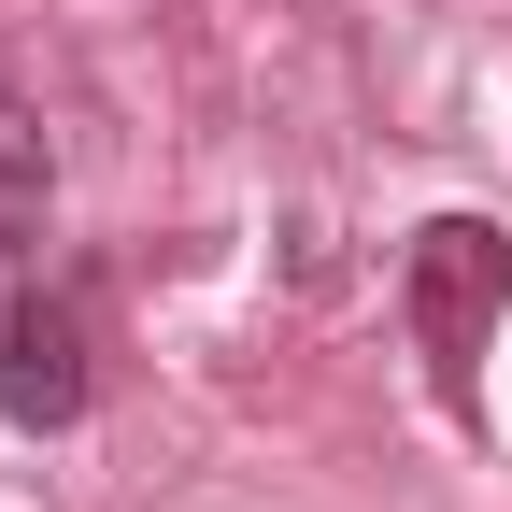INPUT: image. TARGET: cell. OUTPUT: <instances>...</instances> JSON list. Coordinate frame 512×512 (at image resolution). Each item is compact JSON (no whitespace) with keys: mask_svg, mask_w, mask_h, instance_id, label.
Listing matches in <instances>:
<instances>
[{"mask_svg":"<svg viewBox=\"0 0 512 512\" xmlns=\"http://www.w3.org/2000/svg\"><path fill=\"white\" fill-rule=\"evenodd\" d=\"M0 413L15 427H72L86 413V328L57 299H0Z\"/></svg>","mask_w":512,"mask_h":512,"instance_id":"obj_2","label":"cell"},{"mask_svg":"<svg viewBox=\"0 0 512 512\" xmlns=\"http://www.w3.org/2000/svg\"><path fill=\"white\" fill-rule=\"evenodd\" d=\"M0 299H15V285H0Z\"/></svg>","mask_w":512,"mask_h":512,"instance_id":"obj_4","label":"cell"},{"mask_svg":"<svg viewBox=\"0 0 512 512\" xmlns=\"http://www.w3.org/2000/svg\"><path fill=\"white\" fill-rule=\"evenodd\" d=\"M498 299H512V242H498L484 214H427L413 256H399V313H413V342H427L441 384H470V356H484V328H498Z\"/></svg>","mask_w":512,"mask_h":512,"instance_id":"obj_1","label":"cell"},{"mask_svg":"<svg viewBox=\"0 0 512 512\" xmlns=\"http://www.w3.org/2000/svg\"><path fill=\"white\" fill-rule=\"evenodd\" d=\"M43 200H57V171H43V114L0 86V256L43 242Z\"/></svg>","mask_w":512,"mask_h":512,"instance_id":"obj_3","label":"cell"}]
</instances>
